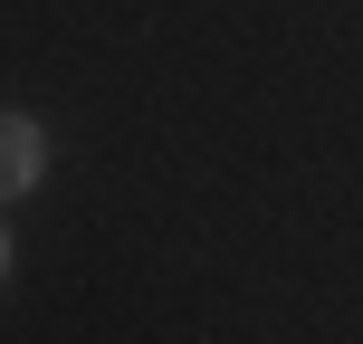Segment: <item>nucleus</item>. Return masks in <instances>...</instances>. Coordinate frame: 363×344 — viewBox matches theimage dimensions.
<instances>
[{
	"label": "nucleus",
	"instance_id": "obj_1",
	"mask_svg": "<svg viewBox=\"0 0 363 344\" xmlns=\"http://www.w3.org/2000/svg\"><path fill=\"white\" fill-rule=\"evenodd\" d=\"M38 172H48V134L29 115H0V201H19Z\"/></svg>",
	"mask_w": 363,
	"mask_h": 344
},
{
	"label": "nucleus",
	"instance_id": "obj_2",
	"mask_svg": "<svg viewBox=\"0 0 363 344\" xmlns=\"http://www.w3.org/2000/svg\"><path fill=\"white\" fill-rule=\"evenodd\" d=\"M0 268H10V239H0Z\"/></svg>",
	"mask_w": 363,
	"mask_h": 344
}]
</instances>
